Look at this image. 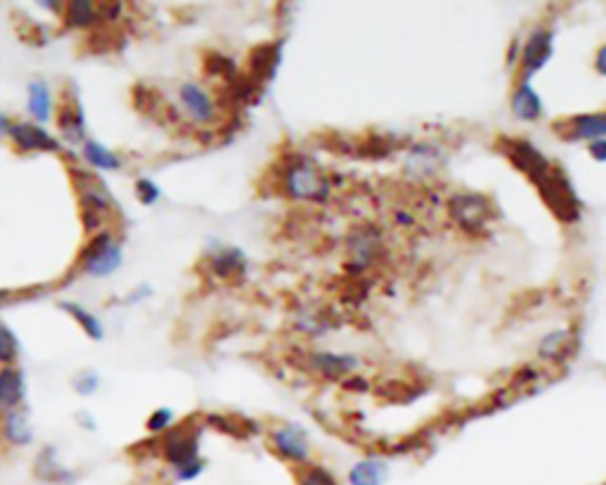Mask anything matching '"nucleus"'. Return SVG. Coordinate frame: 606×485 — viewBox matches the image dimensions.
Returning a JSON list of instances; mask_svg holds the SVG:
<instances>
[{"label":"nucleus","mask_w":606,"mask_h":485,"mask_svg":"<svg viewBox=\"0 0 606 485\" xmlns=\"http://www.w3.org/2000/svg\"><path fill=\"white\" fill-rule=\"evenodd\" d=\"M282 188L291 199H308V202H327L332 195V182L303 156H294L282 171Z\"/></svg>","instance_id":"f257e3e1"},{"label":"nucleus","mask_w":606,"mask_h":485,"mask_svg":"<svg viewBox=\"0 0 606 485\" xmlns=\"http://www.w3.org/2000/svg\"><path fill=\"white\" fill-rule=\"evenodd\" d=\"M72 176H74V188L81 199L83 225L90 235H95V232H100L102 222L107 221L109 209L114 206L109 188L100 178L83 169H72Z\"/></svg>","instance_id":"f03ea898"},{"label":"nucleus","mask_w":606,"mask_h":485,"mask_svg":"<svg viewBox=\"0 0 606 485\" xmlns=\"http://www.w3.org/2000/svg\"><path fill=\"white\" fill-rule=\"evenodd\" d=\"M199 436H202V429L189 419L164 433L159 440V452L173 466V472L188 469L202 459L199 457Z\"/></svg>","instance_id":"7ed1b4c3"},{"label":"nucleus","mask_w":606,"mask_h":485,"mask_svg":"<svg viewBox=\"0 0 606 485\" xmlns=\"http://www.w3.org/2000/svg\"><path fill=\"white\" fill-rule=\"evenodd\" d=\"M123 263L122 244L116 242L109 230L95 232L93 239L86 244V249L79 256V268L90 277H109Z\"/></svg>","instance_id":"20e7f679"},{"label":"nucleus","mask_w":606,"mask_h":485,"mask_svg":"<svg viewBox=\"0 0 606 485\" xmlns=\"http://www.w3.org/2000/svg\"><path fill=\"white\" fill-rule=\"evenodd\" d=\"M448 216L458 222L465 232H481L495 218L492 202L478 192H458L448 199Z\"/></svg>","instance_id":"39448f33"},{"label":"nucleus","mask_w":606,"mask_h":485,"mask_svg":"<svg viewBox=\"0 0 606 485\" xmlns=\"http://www.w3.org/2000/svg\"><path fill=\"white\" fill-rule=\"evenodd\" d=\"M540 197L545 199V204L552 209V213L564 222H576L580 218V204L578 197L573 192V185L566 180L561 171H550L547 176L540 178L538 182Z\"/></svg>","instance_id":"423d86ee"},{"label":"nucleus","mask_w":606,"mask_h":485,"mask_svg":"<svg viewBox=\"0 0 606 485\" xmlns=\"http://www.w3.org/2000/svg\"><path fill=\"white\" fill-rule=\"evenodd\" d=\"M498 147L533 182H538L540 178L547 176L552 171V163L547 162V156L538 147H533L531 142L517 140V138H502Z\"/></svg>","instance_id":"0eeeda50"},{"label":"nucleus","mask_w":606,"mask_h":485,"mask_svg":"<svg viewBox=\"0 0 606 485\" xmlns=\"http://www.w3.org/2000/svg\"><path fill=\"white\" fill-rule=\"evenodd\" d=\"M379 256H382V235H379V230L365 225V228H356L350 232L349 258L350 265H353L358 272L370 268Z\"/></svg>","instance_id":"6e6552de"},{"label":"nucleus","mask_w":606,"mask_h":485,"mask_svg":"<svg viewBox=\"0 0 606 485\" xmlns=\"http://www.w3.org/2000/svg\"><path fill=\"white\" fill-rule=\"evenodd\" d=\"M270 440H273V447H275L277 455L287 459V462H294V464H306L308 462L310 443L301 426H277L273 436H270Z\"/></svg>","instance_id":"1a4fd4ad"},{"label":"nucleus","mask_w":606,"mask_h":485,"mask_svg":"<svg viewBox=\"0 0 606 485\" xmlns=\"http://www.w3.org/2000/svg\"><path fill=\"white\" fill-rule=\"evenodd\" d=\"M10 138L21 152H62V145L57 138L47 133L41 123L20 121L13 123Z\"/></svg>","instance_id":"9d476101"},{"label":"nucleus","mask_w":606,"mask_h":485,"mask_svg":"<svg viewBox=\"0 0 606 485\" xmlns=\"http://www.w3.org/2000/svg\"><path fill=\"white\" fill-rule=\"evenodd\" d=\"M554 36L552 31L547 29H535L528 41L524 46V53H521V67H524L526 76L535 74L538 69H543L550 62L554 53Z\"/></svg>","instance_id":"9b49d317"},{"label":"nucleus","mask_w":606,"mask_h":485,"mask_svg":"<svg viewBox=\"0 0 606 485\" xmlns=\"http://www.w3.org/2000/svg\"><path fill=\"white\" fill-rule=\"evenodd\" d=\"M181 102L188 116L195 123H209L216 119V102L199 83H182L181 86Z\"/></svg>","instance_id":"f8f14e48"},{"label":"nucleus","mask_w":606,"mask_h":485,"mask_svg":"<svg viewBox=\"0 0 606 485\" xmlns=\"http://www.w3.org/2000/svg\"><path fill=\"white\" fill-rule=\"evenodd\" d=\"M566 140H604L606 138V112L600 114L571 116L568 121L557 126Z\"/></svg>","instance_id":"ddd939ff"},{"label":"nucleus","mask_w":606,"mask_h":485,"mask_svg":"<svg viewBox=\"0 0 606 485\" xmlns=\"http://www.w3.org/2000/svg\"><path fill=\"white\" fill-rule=\"evenodd\" d=\"M310 372H316L324 379H341L349 372L358 367V357L353 355H339V353H310L306 360Z\"/></svg>","instance_id":"4468645a"},{"label":"nucleus","mask_w":606,"mask_h":485,"mask_svg":"<svg viewBox=\"0 0 606 485\" xmlns=\"http://www.w3.org/2000/svg\"><path fill=\"white\" fill-rule=\"evenodd\" d=\"M27 397V379L24 372L14 364L0 367V410H14Z\"/></svg>","instance_id":"2eb2a0df"},{"label":"nucleus","mask_w":606,"mask_h":485,"mask_svg":"<svg viewBox=\"0 0 606 485\" xmlns=\"http://www.w3.org/2000/svg\"><path fill=\"white\" fill-rule=\"evenodd\" d=\"M0 426H3V436H5L10 445L34 443V424H31V417H29L27 410H21V407L5 410L3 419H0Z\"/></svg>","instance_id":"dca6fc26"},{"label":"nucleus","mask_w":606,"mask_h":485,"mask_svg":"<svg viewBox=\"0 0 606 485\" xmlns=\"http://www.w3.org/2000/svg\"><path fill=\"white\" fill-rule=\"evenodd\" d=\"M57 129L69 142H81L86 138V114L79 100H67L57 112Z\"/></svg>","instance_id":"f3484780"},{"label":"nucleus","mask_w":606,"mask_h":485,"mask_svg":"<svg viewBox=\"0 0 606 485\" xmlns=\"http://www.w3.org/2000/svg\"><path fill=\"white\" fill-rule=\"evenodd\" d=\"M441 163H443V156H441L438 147L422 142V145H415V147L410 149V156H408L405 169H408V173H412L415 178H429L441 169Z\"/></svg>","instance_id":"a211bd4d"},{"label":"nucleus","mask_w":606,"mask_h":485,"mask_svg":"<svg viewBox=\"0 0 606 485\" xmlns=\"http://www.w3.org/2000/svg\"><path fill=\"white\" fill-rule=\"evenodd\" d=\"M509 107H512V114L521 121H538L543 116V100L528 81H521L517 86L512 100H509Z\"/></svg>","instance_id":"6ab92c4d"},{"label":"nucleus","mask_w":606,"mask_h":485,"mask_svg":"<svg viewBox=\"0 0 606 485\" xmlns=\"http://www.w3.org/2000/svg\"><path fill=\"white\" fill-rule=\"evenodd\" d=\"M27 109L36 123H47L50 119H53V112H55L53 90H50V86H47L46 81L29 83Z\"/></svg>","instance_id":"aec40b11"},{"label":"nucleus","mask_w":606,"mask_h":485,"mask_svg":"<svg viewBox=\"0 0 606 485\" xmlns=\"http://www.w3.org/2000/svg\"><path fill=\"white\" fill-rule=\"evenodd\" d=\"M280 50L282 46H261L251 53V81L263 83L270 81L277 71V64H280Z\"/></svg>","instance_id":"412c9836"},{"label":"nucleus","mask_w":606,"mask_h":485,"mask_svg":"<svg viewBox=\"0 0 606 485\" xmlns=\"http://www.w3.org/2000/svg\"><path fill=\"white\" fill-rule=\"evenodd\" d=\"M389 479V464L384 459H363L349 473L350 485H384Z\"/></svg>","instance_id":"4be33fe9"},{"label":"nucleus","mask_w":606,"mask_h":485,"mask_svg":"<svg viewBox=\"0 0 606 485\" xmlns=\"http://www.w3.org/2000/svg\"><path fill=\"white\" fill-rule=\"evenodd\" d=\"M244 270H247V258L240 249H218L214 251V256H211V272L216 277H223V280H230V277L242 275Z\"/></svg>","instance_id":"5701e85b"},{"label":"nucleus","mask_w":606,"mask_h":485,"mask_svg":"<svg viewBox=\"0 0 606 485\" xmlns=\"http://www.w3.org/2000/svg\"><path fill=\"white\" fill-rule=\"evenodd\" d=\"M36 473H38L46 483H55V485L74 483V473L69 472V469H64V466L57 462L53 447L43 450V455L38 457V462H36Z\"/></svg>","instance_id":"b1692460"},{"label":"nucleus","mask_w":606,"mask_h":485,"mask_svg":"<svg viewBox=\"0 0 606 485\" xmlns=\"http://www.w3.org/2000/svg\"><path fill=\"white\" fill-rule=\"evenodd\" d=\"M83 156H86V162L97 171H119V169H122V159H119V155H114L112 149L105 147V145H102V142H97V140L83 142Z\"/></svg>","instance_id":"393cba45"},{"label":"nucleus","mask_w":606,"mask_h":485,"mask_svg":"<svg viewBox=\"0 0 606 485\" xmlns=\"http://www.w3.org/2000/svg\"><path fill=\"white\" fill-rule=\"evenodd\" d=\"M64 24L69 29H86L97 24V5L88 0H74L64 7Z\"/></svg>","instance_id":"a878e982"},{"label":"nucleus","mask_w":606,"mask_h":485,"mask_svg":"<svg viewBox=\"0 0 606 485\" xmlns=\"http://www.w3.org/2000/svg\"><path fill=\"white\" fill-rule=\"evenodd\" d=\"M64 313H69V315L74 317L76 322H79V327H81L83 331H86L88 337L95 339V341H100L102 337H105V327H102L100 317L93 315L90 310L83 308L81 304H74V301H64V304L60 305Z\"/></svg>","instance_id":"bb28decb"},{"label":"nucleus","mask_w":606,"mask_h":485,"mask_svg":"<svg viewBox=\"0 0 606 485\" xmlns=\"http://www.w3.org/2000/svg\"><path fill=\"white\" fill-rule=\"evenodd\" d=\"M571 346H573L571 331L568 330L552 331V334H547V337L540 341V355L545 357V360H560V357H564V353L568 351Z\"/></svg>","instance_id":"cd10ccee"},{"label":"nucleus","mask_w":606,"mask_h":485,"mask_svg":"<svg viewBox=\"0 0 606 485\" xmlns=\"http://www.w3.org/2000/svg\"><path fill=\"white\" fill-rule=\"evenodd\" d=\"M211 426H216L221 431L230 433V436H237V439H247L254 431H258V426L249 424L247 419H232V417H218V414H211L206 417Z\"/></svg>","instance_id":"c85d7f7f"},{"label":"nucleus","mask_w":606,"mask_h":485,"mask_svg":"<svg viewBox=\"0 0 606 485\" xmlns=\"http://www.w3.org/2000/svg\"><path fill=\"white\" fill-rule=\"evenodd\" d=\"M20 357V339L14 337V331L7 324L0 322V364H14V360Z\"/></svg>","instance_id":"c756f323"},{"label":"nucleus","mask_w":606,"mask_h":485,"mask_svg":"<svg viewBox=\"0 0 606 485\" xmlns=\"http://www.w3.org/2000/svg\"><path fill=\"white\" fill-rule=\"evenodd\" d=\"M299 485H339L334 473L327 472L324 466H308L299 473Z\"/></svg>","instance_id":"7c9ffc66"},{"label":"nucleus","mask_w":606,"mask_h":485,"mask_svg":"<svg viewBox=\"0 0 606 485\" xmlns=\"http://www.w3.org/2000/svg\"><path fill=\"white\" fill-rule=\"evenodd\" d=\"M173 426H175V414H173V410H169V407H159V410L152 412L147 419V429L152 433H166L169 429H173Z\"/></svg>","instance_id":"2f4dec72"},{"label":"nucleus","mask_w":606,"mask_h":485,"mask_svg":"<svg viewBox=\"0 0 606 485\" xmlns=\"http://www.w3.org/2000/svg\"><path fill=\"white\" fill-rule=\"evenodd\" d=\"M135 195H138V199H140L145 206H152V204H156L162 199V189H159L156 182L149 180V178H142V180L135 182Z\"/></svg>","instance_id":"473e14b6"},{"label":"nucleus","mask_w":606,"mask_h":485,"mask_svg":"<svg viewBox=\"0 0 606 485\" xmlns=\"http://www.w3.org/2000/svg\"><path fill=\"white\" fill-rule=\"evenodd\" d=\"M74 389L79 396H93V393L100 389V377H97V372L93 370L79 372L74 379Z\"/></svg>","instance_id":"72a5a7b5"},{"label":"nucleus","mask_w":606,"mask_h":485,"mask_svg":"<svg viewBox=\"0 0 606 485\" xmlns=\"http://www.w3.org/2000/svg\"><path fill=\"white\" fill-rule=\"evenodd\" d=\"M206 71L214 76H232L235 74V62L230 60V57H223V54H209Z\"/></svg>","instance_id":"f704fd0d"},{"label":"nucleus","mask_w":606,"mask_h":485,"mask_svg":"<svg viewBox=\"0 0 606 485\" xmlns=\"http://www.w3.org/2000/svg\"><path fill=\"white\" fill-rule=\"evenodd\" d=\"M590 155H593L597 162H606V138L604 140L590 142Z\"/></svg>","instance_id":"c9c22d12"},{"label":"nucleus","mask_w":606,"mask_h":485,"mask_svg":"<svg viewBox=\"0 0 606 485\" xmlns=\"http://www.w3.org/2000/svg\"><path fill=\"white\" fill-rule=\"evenodd\" d=\"M594 67H597V71H600L602 76H606V46H602L600 50H597V57H594Z\"/></svg>","instance_id":"e433bc0d"},{"label":"nucleus","mask_w":606,"mask_h":485,"mask_svg":"<svg viewBox=\"0 0 606 485\" xmlns=\"http://www.w3.org/2000/svg\"><path fill=\"white\" fill-rule=\"evenodd\" d=\"M10 130H13V121L7 119L5 112H0V138H3V135H10Z\"/></svg>","instance_id":"4c0bfd02"},{"label":"nucleus","mask_w":606,"mask_h":485,"mask_svg":"<svg viewBox=\"0 0 606 485\" xmlns=\"http://www.w3.org/2000/svg\"><path fill=\"white\" fill-rule=\"evenodd\" d=\"M76 419H81L83 429H90V431H93V429H95L93 414H88V412H79V414H76Z\"/></svg>","instance_id":"58836bf2"},{"label":"nucleus","mask_w":606,"mask_h":485,"mask_svg":"<svg viewBox=\"0 0 606 485\" xmlns=\"http://www.w3.org/2000/svg\"><path fill=\"white\" fill-rule=\"evenodd\" d=\"M149 294H152V289H149V287H140V291H135V294H130L129 301H140V298L149 297Z\"/></svg>","instance_id":"ea45409f"},{"label":"nucleus","mask_w":606,"mask_h":485,"mask_svg":"<svg viewBox=\"0 0 606 485\" xmlns=\"http://www.w3.org/2000/svg\"><path fill=\"white\" fill-rule=\"evenodd\" d=\"M41 7H46V10H60L62 3H47V0H43V3H38Z\"/></svg>","instance_id":"a19ab883"}]
</instances>
